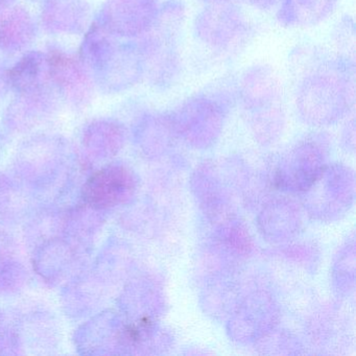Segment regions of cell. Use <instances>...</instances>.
Returning a JSON list of instances; mask_svg holds the SVG:
<instances>
[{
	"label": "cell",
	"instance_id": "9a60e30c",
	"mask_svg": "<svg viewBox=\"0 0 356 356\" xmlns=\"http://www.w3.org/2000/svg\"><path fill=\"white\" fill-rule=\"evenodd\" d=\"M10 88L9 79H8V70L0 65V99H3Z\"/></svg>",
	"mask_w": 356,
	"mask_h": 356
},
{
	"label": "cell",
	"instance_id": "4fadbf2b",
	"mask_svg": "<svg viewBox=\"0 0 356 356\" xmlns=\"http://www.w3.org/2000/svg\"><path fill=\"white\" fill-rule=\"evenodd\" d=\"M10 88L18 95L36 92L47 87L49 78L47 55L40 51H30L20 58L8 70Z\"/></svg>",
	"mask_w": 356,
	"mask_h": 356
},
{
	"label": "cell",
	"instance_id": "7a4b0ae2",
	"mask_svg": "<svg viewBox=\"0 0 356 356\" xmlns=\"http://www.w3.org/2000/svg\"><path fill=\"white\" fill-rule=\"evenodd\" d=\"M184 19L182 0H168L160 6L155 24L138 43L145 62V76L160 90L174 86L180 76L179 36Z\"/></svg>",
	"mask_w": 356,
	"mask_h": 356
},
{
	"label": "cell",
	"instance_id": "277c9868",
	"mask_svg": "<svg viewBox=\"0 0 356 356\" xmlns=\"http://www.w3.org/2000/svg\"><path fill=\"white\" fill-rule=\"evenodd\" d=\"M145 62L138 44L120 42L118 38L89 70L97 86L108 93H120L145 76Z\"/></svg>",
	"mask_w": 356,
	"mask_h": 356
},
{
	"label": "cell",
	"instance_id": "2e32d148",
	"mask_svg": "<svg viewBox=\"0 0 356 356\" xmlns=\"http://www.w3.org/2000/svg\"><path fill=\"white\" fill-rule=\"evenodd\" d=\"M10 0H0V11L1 10L6 9L7 6L9 5Z\"/></svg>",
	"mask_w": 356,
	"mask_h": 356
},
{
	"label": "cell",
	"instance_id": "6da1fadb",
	"mask_svg": "<svg viewBox=\"0 0 356 356\" xmlns=\"http://www.w3.org/2000/svg\"><path fill=\"white\" fill-rule=\"evenodd\" d=\"M355 99L354 59L339 56L314 60L296 92L300 115L312 124H330L345 115Z\"/></svg>",
	"mask_w": 356,
	"mask_h": 356
},
{
	"label": "cell",
	"instance_id": "8fae6325",
	"mask_svg": "<svg viewBox=\"0 0 356 356\" xmlns=\"http://www.w3.org/2000/svg\"><path fill=\"white\" fill-rule=\"evenodd\" d=\"M277 20L284 28H310L332 15L339 0H281Z\"/></svg>",
	"mask_w": 356,
	"mask_h": 356
},
{
	"label": "cell",
	"instance_id": "9c48e42d",
	"mask_svg": "<svg viewBox=\"0 0 356 356\" xmlns=\"http://www.w3.org/2000/svg\"><path fill=\"white\" fill-rule=\"evenodd\" d=\"M133 189L131 172L120 166H109L91 176L85 185L84 199L92 207H113L126 200Z\"/></svg>",
	"mask_w": 356,
	"mask_h": 356
},
{
	"label": "cell",
	"instance_id": "ba28073f",
	"mask_svg": "<svg viewBox=\"0 0 356 356\" xmlns=\"http://www.w3.org/2000/svg\"><path fill=\"white\" fill-rule=\"evenodd\" d=\"M222 95L200 93L183 103L176 114L177 122L182 130L193 137L213 136L224 116L225 102L220 99Z\"/></svg>",
	"mask_w": 356,
	"mask_h": 356
},
{
	"label": "cell",
	"instance_id": "e0dca14e",
	"mask_svg": "<svg viewBox=\"0 0 356 356\" xmlns=\"http://www.w3.org/2000/svg\"><path fill=\"white\" fill-rule=\"evenodd\" d=\"M203 1L210 5V3H226V1H229V0H203Z\"/></svg>",
	"mask_w": 356,
	"mask_h": 356
},
{
	"label": "cell",
	"instance_id": "3957f363",
	"mask_svg": "<svg viewBox=\"0 0 356 356\" xmlns=\"http://www.w3.org/2000/svg\"><path fill=\"white\" fill-rule=\"evenodd\" d=\"M195 38L218 56L238 53L252 37V26L241 8L233 3H210L193 24Z\"/></svg>",
	"mask_w": 356,
	"mask_h": 356
},
{
	"label": "cell",
	"instance_id": "8992f818",
	"mask_svg": "<svg viewBox=\"0 0 356 356\" xmlns=\"http://www.w3.org/2000/svg\"><path fill=\"white\" fill-rule=\"evenodd\" d=\"M238 95L259 122H270L280 116V84L272 68L266 65L248 68L239 80Z\"/></svg>",
	"mask_w": 356,
	"mask_h": 356
},
{
	"label": "cell",
	"instance_id": "5b68a950",
	"mask_svg": "<svg viewBox=\"0 0 356 356\" xmlns=\"http://www.w3.org/2000/svg\"><path fill=\"white\" fill-rule=\"evenodd\" d=\"M158 0H106L99 22L118 38L147 34L159 14Z\"/></svg>",
	"mask_w": 356,
	"mask_h": 356
},
{
	"label": "cell",
	"instance_id": "30bf717a",
	"mask_svg": "<svg viewBox=\"0 0 356 356\" xmlns=\"http://www.w3.org/2000/svg\"><path fill=\"white\" fill-rule=\"evenodd\" d=\"M89 8L85 0H45L42 22L55 34H79L88 20Z\"/></svg>",
	"mask_w": 356,
	"mask_h": 356
},
{
	"label": "cell",
	"instance_id": "7c38bea8",
	"mask_svg": "<svg viewBox=\"0 0 356 356\" xmlns=\"http://www.w3.org/2000/svg\"><path fill=\"white\" fill-rule=\"evenodd\" d=\"M35 22L24 8L0 11V49L7 53L22 51L35 37Z\"/></svg>",
	"mask_w": 356,
	"mask_h": 356
},
{
	"label": "cell",
	"instance_id": "5bb4252c",
	"mask_svg": "<svg viewBox=\"0 0 356 356\" xmlns=\"http://www.w3.org/2000/svg\"><path fill=\"white\" fill-rule=\"evenodd\" d=\"M245 1L248 5L256 8V9L268 11V10L274 8L277 3H280L281 0H245Z\"/></svg>",
	"mask_w": 356,
	"mask_h": 356
},
{
	"label": "cell",
	"instance_id": "52a82bcc",
	"mask_svg": "<svg viewBox=\"0 0 356 356\" xmlns=\"http://www.w3.org/2000/svg\"><path fill=\"white\" fill-rule=\"evenodd\" d=\"M47 72L62 97L74 105H84L92 97L93 82L79 58L59 49L47 55Z\"/></svg>",
	"mask_w": 356,
	"mask_h": 356
}]
</instances>
